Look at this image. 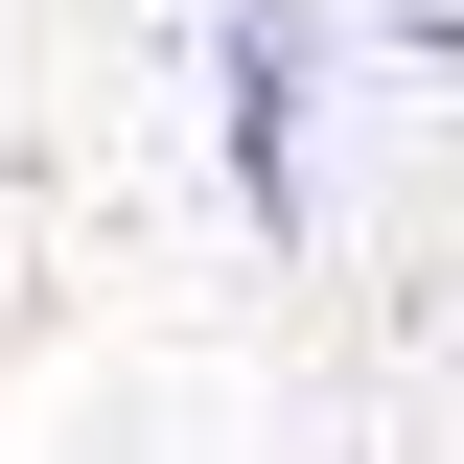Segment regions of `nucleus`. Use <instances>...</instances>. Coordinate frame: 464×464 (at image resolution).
<instances>
[{
    "instance_id": "f257e3e1",
    "label": "nucleus",
    "mask_w": 464,
    "mask_h": 464,
    "mask_svg": "<svg viewBox=\"0 0 464 464\" xmlns=\"http://www.w3.org/2000/svg\"><path fill=\"white\" fill-rule=\"evenodd\" d=\"M302 70H325L302 0H232L209 24V140H232V209L256 232H302Z\"/></svg>"
}]
</instances>
